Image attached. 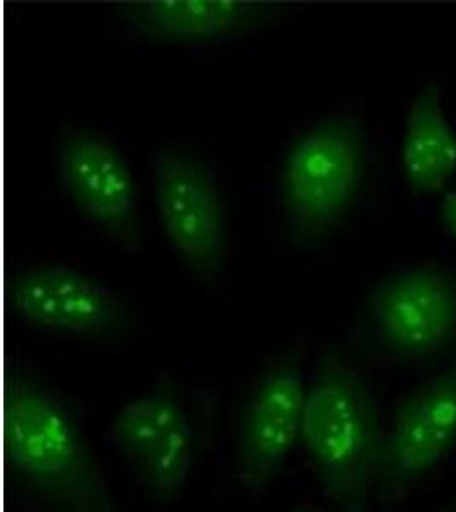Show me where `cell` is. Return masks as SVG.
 Segmentation results:
<instances>
[{"label":"cell","instance_id":"cell-1","mask_svg":"<svg viewBox=\"0 0 456 512\" xmlns=\"http://www.w3.org/2000/svg\"><path fill=\"white\" fill-rule=\"evenodd\" d=\"M385 425L368 379L339 357L316 369L306 393L303 444L320 489L340 512H364L378 489Z\"/></svg>","mask_w":456,"mask_h":512},{"label":"cell","instance_id":"cell-2","mask_svg":"<svg viewBox=\"0 0 456 512\" xmlns=\"http://www.w3.org/2000/svg\"><path fill=\"white\" fill-rule=\"evenodd\" d=\"M6 454L18 475L67 511L117 512L71 407L31 379H16L7 393Z\"/></svg>","mask_w":456,"mask_h":512},{"label":"cell","instance_id":"cell-3","mask_svg":"<svg viewBox=\"0 0 456 512\" xmlns=\"http://www.w3.org/2000/svg\"><path fill=\"white\" fill-rule=\"evenodd\" d=\"M363 118L337 110L287 147L281 166L282 212L299 238H316L342 219L363 176Z\"/></svg>","mask_w":456,"mask_h":512},{"label":"cell","instance_id":"cell-4","mask_svg":"<svg viewBox=\"0 0 456 512\" xmlns=\"http://www.w3.org/2000/svg\"><path fill=\"white\" fill-rule=\"evenodd\" d=\"M368 311L386 355L429 361L456 342V274L431 263L397 268L378 280Z\"/></svg>","mask_w":456,"mask_h":512},{"label":"cell","instance_id":"cell-5","mask_svg":"<svg viewBox=\"0 0 456 512\" xmlns=\"http://www.w3.org/2000/svg\"><path fill=\"white\" fill-rule=\"evenodd\" d=\"M151 173L166 238L192 274L216 279L226 258V205L216 173L176 149L159 151Z\"/></svg>","mask_w":456,"mask_h":512},{"label":"cell","instance_id":"cell-6","mask_svg":"<svg viewBox=\"0 0 456 512\" xmlns=\"http://www.w3.org/2000/svg\"><path fill=\"white\" fill-rule=\"evenodd\" d=\"M60 185L84 221L115 245L135 250L141 207L127 159L108 135L69 127L57 146Z\"/></svg>","mask_w":456,"mask_h":512},{"label":"cell","instance_id":"cell-7","mask_svg":"<svg viewBox=\"0 0 456 512\" xmlns=\"http://www.w3.org/2000/svg\"><path fill=\"white\" fill-rule=\"evenodd\" d=\"M456 451V366L421 384L386 429L378 499L395 506Z\"/></svg>","mask_w":456,"mask_h":512},{"label":"cell","instance_id":"cell-8","mask_svg":"<svg viewBox=\"0 0 456 512\" xmlns=\"http://www.w3.org/2000/svg\"><path fill=\"white\" fill-rule=\"evenodd\" d=\"M137 487L156 499L178 494L192 475V420L170 391L154 390L118 412L108 431Z\"/></svg>","mask_w":456,"mask_h":512},{"label":"cell","instance_id":"cell-9","mask_svg":"<svg viewBox=\"0 0 456 512\" xmlns=\"http://www.w3.org/2000/svg\"><path fill=\"white\" fill-rule=\"evenodd\" d=\"M308 388L296 357H282L253 384L241 412L238 477L250 492L274 480L301 441Z\"/></svg>","mask_w":456,"mask_h":512},{"label":"cell","instance_id":"cell-10","mask_svg":"<svg viewBox=\"0 0 456 512\" xmlns=\"http://www.w3.org/2000/svg\"><path fill=\"white\" fill-rule=\"evenodd\" d=\"M11 303L24 323L74 335L105 332L120 315L112 289L64 265L21 272L12 282Z\"/></svg>","mask_w":456,"mask_h":512},{"label":"cell","instance_id":"cell-11","mask_svg":"<svg viewBox=\"0 0 456 512\" xmlns=\"http://www.w3.org/2000/svg\"><path fill=\"white\" fill-rule=\"evenodd\" d=\"M284 11L281 4L250 0H146L117 6L132 33L152 41L209 43L257 30Z\"/></svg>","mask_w":456,"mask_h":512},{"label":"cell","instance_id":"cell-12","mask_svg":"<svg viewBox=\"0 0 456 512\" xmlns=\"http://www.w3.org/2000/svg\"><path fill=\"white\" fill-rule=\"evenodd\" d=\"M402 166L410 188L436 193L456 173V134L446 120L443 96L436 86H424L412 101L405 122Z\"/></svg>","mask_w":456,"mask_h":512},{"label":"cell","instance_id":"cell-13","mask_svg":"<svg viewBox=\"0 0 456 512\" xmlns=\"http://www.w3.org/2000/svg\"><path fill=\"white\" fill-rule=\"evenodd\" d=\"M441 217H443L446 229L456 239V192L446 193L441 202Z\"/></svg>","mask_w":456,"mask_h":512},{"label":"cell","instance_id":"cell-14","mask_svg":"<svg viewBox=\"0 0 456 512\" xmlns=\"http://www.w3.org/2000/svg\"><path fill=\"white\" fill-rule=\"evenodd\" d=\"M293 512H327L323 507L316 506L313 502H303L298 507H294Z\"/></svg>","mask_w":456,"mask_h":512},{"label":"cell","instance_id":"cell-15","mask_svg":"<svg viewBox=\"0 0 456 512\" xmlns=\"http://www.w3.org/2000/svg\"><path fill=\"white\" fill-rule=\"evenodd\" d=\"M450 512H456V506H455V507H453V509H451V511H450Z\"/></svg>","mask_w":456,"mask_h":512}]
</instances>
